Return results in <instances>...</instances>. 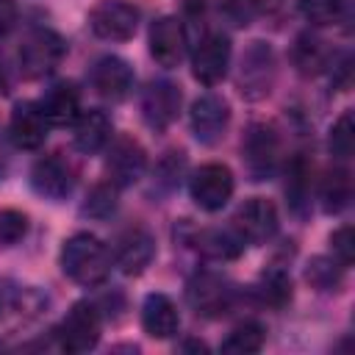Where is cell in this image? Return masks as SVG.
I'll return each mask as SVG.
<instances>
[{
  "label": "cell",
  "mask_w": 355,
  "mask_h": 355,
  "mask_svg": "<svg viewBox=\"0 0 355 355\" xmlns=\"http://www.w3.org/2000/svg\"><path fill=\"white\" fill-rule=\"evenodd\" d=\"M61 269L80 286H100L111 275V252L92 233H75L61 247Z\"/></svg>",
  "instance_id": "cell-1"
},
{
  "label": "cell",
  "mask_w": 355,
  "mask_h": 355,
  "mask_svg": "<svg viewBox=\"0 0 355 355\" xmlns=\"http://www.w3.org/2000/svg\"><path fill=\"white\" fill-rule=\"evenodd\" d=\"M64 53H67V44L55 31L36 28L25 36L19 47V69L25 78H44L61 64Z\"/></svg>",
  "instance_id": "cell-2"
},
{
  "label": "cell",
  "mask_w": 355,
  "mask_h": 355,
  "mask_svg": "<svg viewBox=\"0 0 355 355\" xmlns=\"http://www.w3.org/2000/svg\"><path fill=\"white\" fill-rule=\"evenodd\" d=\"M100 330H103V316L97 311V305L92 302H75L69 308V313L64 316L61 327H58V341L61 349L67 352H89L97 347L100 341Z\"/></svg>",
  "instance_id": "cell-3"
},
{
  "label": "cell",
  "mask_w": 355,
  "mask_h": 355,
  "mask_svg": "<svg viewBox=\"0 0 355 355\" xmlns=\"http://www.w3.org/2000/svg\"><path fill=\"white\" fill-rule=\"evenodd\" d=\"M139 8L128 0H100L89 11V28L94 36L108 42H125L139 28Z\"/></svg>",
  "instance_id": "cell-4"
},
{
  "label": "cell",
  "mask_w": 355,
  "mask_h": 355,
  "mask_svg": "<svg viewBox=\"0 0 355 355\" xmlns=\"http://www.w3.org/2000/svg\"><path fill=\"white\" fill-rule=\"evenodd\" d=\"M236 180L233 172L225 164H202L189 183L191 200L202 208V211H219L227 205V200L233 197Z\"/></svg>",
  "instance_id": "cell-5"
},
{
  "label": "cell",
  "mask_w": 355,
  "mask_h": 355,
  "mask_svg": "<svg viewBox=\"0 0 355 355\" xmlns=\"http://www.w3.org/2000/svg\"><path fill=\"white\" fill-rule=\"evenodd\" d=\"M233 286L216 272H197L186 283L189 305L202 316H222L233 302Z\"/></svg>",
  "instance_id": "cell-6"
},
{
  "label": "cell",
  "mask_w": 355,
  "mask_h": 355,
  "mask_svg": "<svg viewBox=\"0 0 355 355\" xmlns=\"http://www.w3.org/2000/svg\"><path fill=\"white\" fill-rule=\"evenodd\" d=\"M230 67V39L225 33H205L191 55V72L202 86H216Z\"/></svg>",
  "instance_id": "cell-7"
},
{
  "label": "cell",
  "mask_w": 355,
  "mask_h": 355,
  "mask_svg": "<svg viewBox=\"0 0 355 355\" xmlns=\"http://www.w3.org/2000/svg\"><path fill=\"white\" fill-rule=\"evenodd\" d=\"M236 233L250 244H263L277 233V208L266 197H250L233 216Z\"/></svg>",
  "instance_id": "cell-8"
},
{
  "label": "cell",
  "mask_w": 355,
  "mask_h": 355,
  "mask_svg": "<svg viewBox=\"0 0 355 355\" xmlns=\"http://www.w3.org/2000/svg\"><path fill=\"white\" fill-rule=\"evenodd\" d=\"M186 47H189V36H186V28H183V19L178 17H158L153 25H150V55L172 69L183 61L186 55Z\"/></svg>",
  "instance_id": "cell-9"
},
{
  "label": "cell",
  "mask_w": 355,
  "mask_h": 355,
  "mask_svg": "<svg viewBox=\"0 0 355 355\" xmlns=\"http://www.w3.org/2000/svg\"><path fill=\"white\" fill-rule=\"evenodd\" d=\"M147 169V153L144 147L130 139V136H119L111 150H108V158H105V172H108V180L114 186H133Z\"/></svg>",
  "instance_id": "cell-10"
},
{
  "label": "cell",
  "mask_w": 355,
  "mask_h": 355,
  "mask_svg": "<svg viewBox=\"0 0 355 355\" xmlns=\"http://www.w3.org/2000/svg\"><path fill=\"white\" fill-rule=\"evenodd\" d=\"M31 186L39 197H44L50 202H61L72 194L75 178H72V169L64 164V158L42 155L31 166Z\"/></svg>",
  "instance_id": "cell-11"
},
{
  "label": "cell",
  "mask_w": 355,
  "mask_h": 355,
  "mask_svg": "<svg viewBox=\"0 0 355 355\" xmlns=\"http://www.w3.org/2000/svg\"><path fill=\"white\" fill-rule=\"evenodd\" d=\"M89 80H92V89L103 97V100H111V103H119L130 94L133 89V69L125 58H116V55H103L100 61H94L92 72H89Z\"/></svg>",
  "instance_id": "cell-12"
},
{
  "label": "cell",
  "mask_w": 355,
  "mask_h": 355,
  "mask_svg": "<svg viewBox=\"0 0 355 355\" xmlns=\"http://www.w3.org/2000/svg\"><path fill=\"white\" fill-rule=\"evenodd\" d=\"M153 255H155V241H153V236H150L147 227L133 225V227H128V230L119 233L116 247H114V263L125 275H130V277L133 275H141L150 266Z\"/></svg>",
  "instance_id": "cell-13"
},
{
  "label": "cell",
  "mask_w": 355,
  "mask_h": 355,
  "mask_svg": "<svg viewBox=\"0 0 355 355\" xmlns=\"http://www.w3.org/2000/svg\"><path fill=\"white\" fill-rule=\"evenodd\" d=\"M180 111V89L172 80H150L141 94V116L153 130H164Z\"/></svg>",
  "instance_id": "cell-14"
},
{
  "label": "cell",
  "mask_w": 355,
  "mask_h": 355,
  "mask_svg": "<svg viewBox=\"0 0 355 355\" xmlns=\"http://www.w3.org/2000/svg\"><path fill=\"white\" fill-rule=\"evenodd\" d=\"M275 80V53L263 42H252L241 58V92L252 100L269 94Z\"/></svg>",
  "instance_id": "cell-15"
},
{
  "label": "cell",
  "mask_w": 355,
  "mask_h": 355,
  "mask_svg": "<svg viewBox=\"0 0 355 355\" xmlns=\"http://www.w3.org/2000/svg\"><path fill=\"white\" fill-rule=\"evenodd\" d=\"M230 122V105L219 97V94H202L194 100L191 105V130L197 136V141L202 144H214L225 136Z\"/></svg>",
  "instance_id": "cell-16"
},
{
  "label": "cell",
  "mask_w": 355,
  "mask_h": 355,
  "mask_svg": "<svg viewBox=\"0 0 355 355\" xmlns=\"http://www.w3.org/2000/svg\"><path fill=\"white\" fill-rule=\"evenodd\" d=\"M244 166L250 172L252 180H266L275 172V161H277V136L272 128L266 125H252L244 144Z\"/></svg>",
  "instance_id": "cell-17"
},
{
  "label": "cell",
  "mask_w": 355,
  "mask_h": 355,
  "mask_svg": "<svg viewBox=\"0 0 355 355\" xmlns=\"http://www.w3.org/2000/svg\"><path fill=\"white\" fill-rule=\"evenodd\" d=\"M47 119L39 103H17L8 119V136L19 150H39L47 139Z\"/></svg>",
  "instance_id": "cell-18"
},
{
  "label": "cell",
  "mask_w": 355,
  "mask_h": 355,
  "mask_svg": "<svg viewBox=\"0 0 355 355\" xmlns=\"http://www.w3.org/2000/svg\"><path fill=\"white\" fill-rule=\"evenodd\" d=\"M141 327L153 338H172L180 330V316L166 294H147L141 302Z\"/></svg>",
  "instance_id": "cell-19"
},
{
  "label": "cell",
  "mask_w": 355,
  "mask_h": 355,
  "mask_svg": "<svg viewBox=\"0 0 355 355\" xmlns=\"http://www.w3.org/2000/svg\"><path fill=\"white\" fill-rule=\"evenodd\" d=\"M39 108L47 125H55V128L75 125V119L80 116V94L72 83H55L44 92V97L39 100Z\"/></svg>",
  "instance_id": "cell-20"
},
{
  "label": "cell",
  "mask_w": 355,
  "mask_h": 355,
  "mask_svg": "<svg viewBox=\"0 0 355 355\" xmlns=\"http://www.w3.org/2000/svg\"><path fill=\"white\" fill-rule=\"evenodd\" d=\"M111 139V119L103 111H80V116L75 119V133H72V144L75 150L92 155L100 153Z\"/></svg>",
  "instance_id": "cell-21"
},
{
  "label": "cell",
  "mask_w": 355,
  "mask_h": 355,
  "mask_svg": "<svg viewBox=\"0 0 355 355\" xmlns=\"http://www.w3.org/2000/svg\"><path fill=\"white\" fill-rule=\"evenodd\" d=\"M194 244L211 261H233L241 255L247 241L236 233V227H208V230L197 233Z\"/></svg>",
  "instance_id": "cell-22"
},
{
  "label": "cell",
  "mask_w": 355,
  "mask_h": 355,
  "mask_svg": "<svg viewBox=\"0 0 355 355\" xmlns=\"http://www.w3.org/2000/svg\"><path fill=\"white\" fill-rule=\"evenodd\" d=\"M319 197H322V208L327 214L344 211L349 205V200H352V178H349V172L347 169H333L324 178Z\"/></svg>",
  "instance_id": "cell-23"
},
{
  "label": "cell",
  "mask_w": 355,
  "mask_h": 355,
  "mask_svg": "<svg viewBox=\"0 0 355 355\" xmlns=\"http://www.w3.org/2000/svg\"><path fill=\"white\" fill-rule=\"evenodd\" d=\"M308 194H311V164L302 155H297L288 164V178H286V197L297 214L305 211Z\"/></svg>",
  "instance_id": "cell-24"
},
{
  "label": "cell",
  "mask_w": 355,
  "mask_h": 355,
  "mask_svg": "<svg viewBox=\"0 0 355 355\" xmlns=\"http://www.w3.org/2000/svg\"><path fill=\"white\" fill-rule=\"evenodd\" d=\"M263 336L266 330L258 322H241L230 330V336L222 341V352H236V355H247V352H258L263 347Z\"/></svg>",
  "instance_id": "cell-25"
},
{
  "label": "cell",
  "mask_w": 355,
  "mask_h": 355,
  "mask_svg": "<svg viewBox=\"0 0 355 355\" xmlns=\"http://www.w3.org/2000/svg\"><path fill=\"white\" fill-rule=\"evenodd\" d=\"M294 64L300 67V72H319L327 64V50L324 42H319L316 36H300L294 44Z\"/></svg>",
  "instance_id": "cell-26"
},
{
  "label": "cell",
  "mask_w": 355,
  "mask_h": 355,
  "mask_svg": "<svg viewBox=\"0 0 355 355\" xmlns=\"http://www.w3.org/2000/svg\"><path fill=\"white\" fill-rule=\"evenodd\" d=\"M116 211V186L108 180V183H100L89 191L80 214L89 216V219H108L111 214Z\"/></svg>",
  "instance_id": "cell-27"
},
{
  "label": "cell",
  "mask_w": 355,
  "mask_h": 355,
  "mask_svg": "<svg viewBox=\"0 0 355 355\" xmlns=\"http://www.w3.org/2000/svg\"><path fill=\"white\" fill-rule=\"evenodd\" d=\"M327 147L330 153L338 158V161H347L355 150V125H352V111H344L336 125L330 128V139H327Z\"/></svg>",
  "instance_id": "cell-28"
},
{
  "label": "cell",
  "mask_w": 355,
  "mask_h": 355,
  "mask_svg": "<svg viewBox=\"0 0 355 355\" xmlns=\"http://www.w3.org/2000/svg\"><path fill=\"white\" fill-rule=\"evenodd\" d=\"M258 291H261L263 302L280 308V305H286L291 300V277L283 269H269V272H263Z\"/></svg>",
  "instance_id": "cell-29"
},
{
  "label": "cell",
  "mask_w": 355,
  "mask_h": 355,
  "mask_svg": "<svg viewBox=\"0 0 355 355\" xmlns=\"http://www.w3.org/2000/svg\"><path fill=\"white\" fill-rule=\"evenodd\" d=\"M305 277L319 291H336L338 283H341V263L338 261H330V258H313L308 263Z\"/></svg>",
  "instance_id": "cell-30"
},
{
  "label": "cell",
  "mask_w": 355,
  "mask_h": 355,
  "mask_svg": "<svg viewBox=\"0 0 355 355\" xmlns=\"http://www.w3.org/2000/svg\"><path fill=\"white\" fill-rule=\"evenodd\" d=\"M300 11L311 25H333L344 14V0H300Z\"/></svg>",
  "instance_id": "cell-31"
},
{
  "label": "cell",
  "mask_w": 355,
  "mask_h": 355,
  "mask_svg": "<svg viewBox=\"0 0 355 355\" xmlns=\"http://www.w3.org/2000/svg\"><path fill=\"white\" fill-rule=\"evenodd\" d=\"M183 169H186V158H183V153L169 150V153L158 161V166H155V186L164 189V191H172V189L178 186Z\"/></svg>",
  "instance_id": "cell-32"
},
{
  "label": "cell",
  "mask_w": 355,
  "mask_h": 355,
  "mask_svg": "<svg viewBox=\"0 0 355 355\" xmlns=\"http://www.w3.org/2000/svg\"><path fill=\"white\" fill-rule=\"evenodd\" d=\"M28 233V216L17 208H0V244L11 247Z\"/></svg>",
  "instance_id": "cell-33"
},
{
  "label": "cell",
  "mask_w": 355,
  "mask_h": 355,
  "mask_svg": "<svg viewBox=\"0 0 355 355\" xmlns=\"http://www.w3.org/2000/svg\"><path fill=\"white\" fill-rule=\"evenodd\" d=\"M330 247H333V255L341 266H349L352 258H355V233L349 225L338 227L333 236H330Z\"/></svg>",
  "instance_id": "cell-34"
},
{
  "label": "cell",
  "mask_w": 355,
  "mask_h": 355,
  "mask_svg": "<svg viewBox=\"0 0 355 355\" xmlns=\"http://www.w3.org/2000/svg\"><path fill=\"white\" fill-rule=\"evenodd\" d=\"M28 291H17L8 280L0 277V316H6L8 311H17L19 305H25Z\"/></svg>",
  "instance_id": "cell-35"
},
{
  "label": "cell",
  "mask_w": 355,
  "mask_h": 355,
  "mask_svg": "<svg viewBox=\"0 0 355 355\" xmlns=\"http://www.w3.org/2000/svg\"><path fill=\"white\" fill-rule=\"evenodd\" d=\"M17 0H0V39L11 33V28L17 25Z\"/></svg>",
  "instance_id": "cell-36"
}]
</instances>
